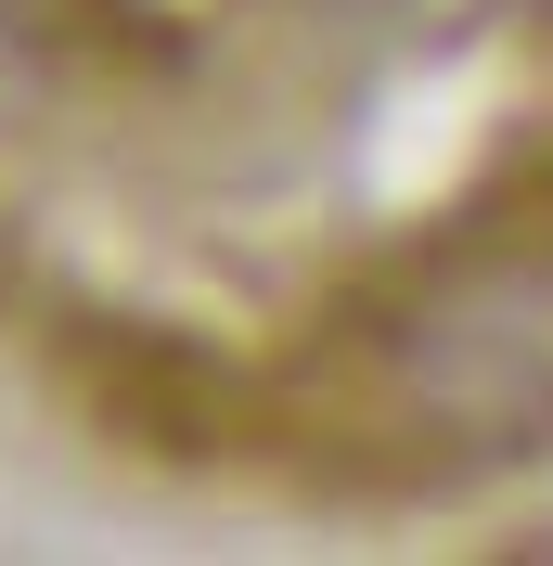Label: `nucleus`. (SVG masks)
<instances>
[{
  "label": "nucleus",
  "instance_id": "nucleus-1",
  "mask_svg": "<svg viewBox=\"0 0 553 566\" xmlns=\"http://www.w3.org/2000/svg\"><path fill=\"white\" fill-rule=\"evenodd\" d=\"M413 399L477 438H553V283H463L413 322Z\"/></svg>",
  "mask_w": 553,
  "mask_h": 566
}]
</instances>
